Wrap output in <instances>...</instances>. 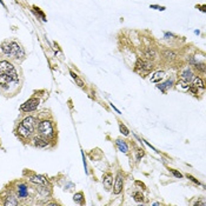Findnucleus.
Returning <instances> with one entry per match:
<instances>
[{"instance_id": "17", "label": "nucleus", "mask_w": 206, "mask_h": 206, "mask_svg": "<svg viewBox=\"0 0 206 206\" xmlns=\"http://www.w3.org/2000/svg\"><path fill=\"white\" fill-rule=\"evenodd\" d=\"M145 57H146L147 59H156L157 58V53L153 51V50H151V48H148V50H146L145 51Z\"/></svg>"}, {"instance_id": "15", "label": "nucleus", "mask_w": 206, "mask_h": 206, "mask_svg": "<svg viewBox=\"0 0 206 206\" xmlns=\"http://www.w3.org/2000/svg\"><path fill=\"white\" fill-rule=\"evenodd\" d=\"M117 146H118L119 151H121V152L127 153V151H128V147H127L126 143L123 141V140H117Z\"/></svg>"}, {"instance_id": "8", "label": "nucleus", "mask_w": 206, "mask_h": 206, "mask_svg": "<svg viewBox=\"0 0 206 206\" xmlns=\"http://www.w3.org/2000/svg\"><path fill=\"white\" fill-rule=\"evenodd\" d=\"M123 185H124L123 177H121V174H118L117 179H115V183H114V186H113V193L114 194H119L123 191Z\"/></svg>"}, {"instance_id": "16", "label": "nucleus", "mask_w": 206, "mask_h": 206, "mask_svg": "<svg viewBox=\"0 0 206 206\" xmlns=\"http://www.w3.org/2000/svg\"><path fill=\"white\" fill-rule=\"evenodd\" d=\"M1 50H2V52L6 54V55L11 57V42H4L1 45Z\"/></svg>"}, {"instance_id": "2", "label": "nucleus", "mask_w": 206, "mask_h": 206, "mask_svg": "<svg viewBox=\"0 0 206 206\" xmlns=\"http://www.w3.org/2000/svg\"><path fill=\"white\" fill-rule=\"evenodd\" d=\"M35 128V119L33 117H26L20 121L19 126L17 128V134L22 139L30 138L34 132Z\"/></svg>"}, {"instance_id": "20", "label": "nucleus", "mask_w": 206, "mask_h": 206, "mask_svg": "<svg viewBox=\"0 0 206 206\" xmlns=\"http://www.w3.org/2000/svg\"><path fill=\"white\" fill-rule=\"evenodd\" d=\"M163 54H164V57H165L166 59H170V60L174 59V58L177 57V53H176V52H173V51H165Z\"/></svg>"}, {"instance_id": "12", "label": "nucleus", "mask_w": 206, "mask_h": 206, "mask_svg": "<svg viewBox=\"0 0 206 206\" xmlns=\"http://www.w3.org/2000/svg\"><path fill=\"white\" fill-rule=\"evenodd\" d=\"M30 180L32 181V183H34V184H38V185H46L47 180L42 177V176H33V177H31L30 178Z\"/></svg>"}, {"instance_id": "29", "label": "nucleus", "mask_w": 206, "mask_h": 206, "mask_svg": "<svg viewBox=\"0 0 206 206\" xmlns=\"http://www.w3.org/2000/svg\"><path fill=\"white\" fill-rule=\"evenodd\" d=\"M196 206H198V205H203V206H205V203L204 201H197L196 204H194Z\"/></svg>"}, {"instance_id": "26", "label": "nucleus", "mask_w": 206, "mask_h": 206, "mask_svg": "<svg viewBox=\"0 0 206 206\" xmlns=\"http://www.w3.org/2000/svg\"><path fill=\"white\" fill-rule=\"evenodd\" d=\"M172 173L177 177V178H181L183 177V174L181 173H179V172H177V171H174V170H172Z\"/></svg>"}, {"instance_id": "22", "label": "nucleus", "mask_w": 206, "mask_h": 206, "mask_svg": "<svg viewBox=\"0 0 206 206\" xmlns=\"http://www.w3.org/2000/svg\"><path fill=\"white\" fill-rule=\"evenodd\" d=\"M133 197H134V200L138 201V203H143V201H144V196L140 192H135L133 194Z\"/></svg>"}, {"instance_id": "3", "label": "nucleus", "mask_w": 206, "mask_h": 206, "mask_svg": "<svg viewBox=\"0 0 206 206\" xmlns=\"http://www.w3.org/2000/svg\"><path fill=\"white\" fill-rule=\"evenodd\" d=\"M38 131H39L40 135L45 137V138H53L55 132H54V126L53 123L48 119L40 120L38 124Z\"/></svg>"}, {"instance_id": "28", "label": "nucleus", "mask_w": 206, "mask_h": 206, "mask_svg": "<svg viewBox=\"0 0 206 206\" xmlns=\"http://www.w3.org/2000/svg\"><path fill=\"white\" fill-rule=\"evenodd\" d=\"M171 84H172V81L170 80V81H167L166 84H164V86H159V88H161V90H163L164 87H168V86H171Z\"/></svg>"}, {"instance_id": "27", "label": "nucleus", "mask_w": 206, "mask_h": 206, "mask_svg": "<svg viewBox=\"0 0 206 206\" xmlns=\"http://www.w3.org/2000/svg\"><path fill=\"white\" fill-rule=\"evenodd\" d=\"M187 178H188V179H191V180H192L193 183H196V184H198V185H199V184H200L199 181H198V180H197V179H194V178H193L192 176H188V174H187Z\"/></svg>"}, {"instance_id": "10", "label": "nucleus", "mask_w": 206, "mask_h": 206, "mask_svg": "<svg viewBox=\"0 0 206 206\" xmlns=\"http://www.w3.org/2000/svg\"><path fill=\"white\" fill-rule=\"evenodd\" d=\"M137 68H138V70H141V71H150V70L153 68V66H152V64L139 59L138 63H137Z\"/></svg>"}, {"instance_id": "13", "label": "nucleus", "mask_w": 206, "mask_h": 206, "mask_svg": "<svg viewBox=\"0 0 206 206\" xmlns=\"http://www.w3.org/2000/svg\"><path fill=\"white\" fill-rule=\"evenodd\" d=\"M164 77H165V73L163 71H158V72H156L153 74V77H151V81L152 83H160L161 80L164 79Z\"/></svg>"}, {"instance_id": "4", "label": "nucleus", "mask_w": 206, "mask_h": 206, "mask_svg": "<svg viewBox=\"0 0 206 206\" xmlns=\"http://www.w3.org/2000/svg\"><path fill=\"white\" fill-rule=\"evenodd\" d=\"M38 105H39V99L38 98H32V99L27 100L26 103H24L20 106V111H22V112H32L38 107Z\"/></svg>"}, {"instance_id": "9", "label": "nucleus", "mask_w": 206, "mask_h": 206, "mask_svg": "<svg viewBox=\"0 0 206 206\" xmlns=\"http://www.w3.org/2000/svg\"><path fill=\"white\" fill-rule=\"evenodd\" d=\"M4 205L5 206H17L19 205V200L18 198L13 196V194H8L6 197V199L4 201Z\"/></svg>"}, {"instance_id": "23", "label": "nucleus", "mask_w": 206, "mask_h": 206, "mask_svg": "<svg viewBox=\"0 0 206 206\" xmlns=\"http://www.w3.org/2000/svg\"><path fill=\"white\" fill-rule=\"evenodd\" d=\"M120 131H121V133H123L124 135H127V134H128V132H130V131L127 130L126 126H125L124 124H120Z\"/></svg>"}, {"instance_id": "21", "label": "nucleus", "mask_w": 206, "mask_h": 206, "mask_svg": "<svg viewBox=\"0 0 206 206\" xmlns=\"http://www.w3.org/2000/svg\"><path fill=\"white\" fill-rule=\"evenodd\" d=\"M71 75H72V77H73V79L75 80V83H77V84H78V85H79L80 87H83V86H84V81H83V80L80 79L79 77H78V75H77V74L74 73L73 71H71Z\"/></svg>"}, {"instance_id": "11", "label": "nucleus", "mask_w": 206, "mask_h": 206, "mask_svg": "<svg viewBox=\"0 0 206 206\" xmlns=\"http://www.w3.org/2000/svg\"><path fill=\"white\" fill-rule=\"evenodd\" d=\"M103 183H104V186L106 190H110L113 185V179H112V176L110 173H107L104 176V179H103Z\"/></svg>"}, {"instance_id": "25", "label": "nucleus", "mask_w": 206, "mask_h": 206, "mask_svg": "<svg viewBox=\"0 0 206 206\" xmlns=\"http://www.w3.org/2000/svg\"><path fill=\"white\" fill-rule=\"evenodd\" d=\"M188 91L192 92L193 94H197L198 93V87H196L194 85H191V86L188 87Z\"/></svg>"}, {"instance_id": "1", "label": "nucleus", "mask_w": 206, "mask_h": 206, "mask_svg": "<svg viewBox=\"0 0 206 206\" xmlns=\"http://www.w3.org/2000/svg\"><path fill=\"white\" fill-rule=\"evenodd\" d=\"M19 77L14 66L8 61H0V86L6 88L12 83H18Z\"/></svg>"}, {"instance_id": "5", "label": "nucleus", "mask_w": 206, "mask_h": 206, "mask_svg": "<svg viewBox=\"0 0 206 206\" xmlns=\"http://www.w3.org/2000/svg\"><path fill=\"white\" fill-rule=\"evenodd\" d=\"M24 55H25L24 50L17 42H11V57L19 59V58H22Z\"/></svg>"}, {"instance_id": "24", "label": "nucleus", "mask_w": 206, "mask_h": 206, "mask_svg": "<svg viewBox=\"0 0 206 206\" xmlns=\"http://www.w3.org/2000/svg\"><path fill=\"white\" fill-rule=\"evenodd\" d=\"M196 67H197V70H199V71H201V72H205V64H204V63H201V64H197Z\"/></svg>"}, {"instance_id": "14", "label": "nucleus", "mask_w": 206, "mask_h": 206, "mask_svg": "<svg viewBox=\"0 0 206 206\" xmlns=\"http://www.w3.org/2000/svg\"><path fill=\"white\" fill-rule=\"evenodd\" d=\"M192 72H191V70H185L183 73H181V81H184V83H187L188 84V81L192 79Z\"/></svg>"}, {"instance_id": "7", "label": "nucleus", "mask_w": 206, "mask_h": 206, "mask_svg": "<svg viewBox=\"0 0 206 206\" xmlns=\"http://www.w3.org/2000/svg\"><path fill=\"white\" fill-rule=\"evenodd\" d=\"M32 143H33L34 146L39 147V148H45V147L48 146V141L42 135H35V137H33Z\"/></svg>"}, {"instance_id": "6", "label": "nucleus", "mask_w": 206, "mask_h": 206, "mask_svg": "<svg viewBox=\"0 0 206 206\" xmlns=\"http://www.w3.org/2000/svg\"><path fill=\"white\" fill-rule=\"evenodd\" d=\"M15 191H17V197L20 199H27L28 198V187H27L26 184H24V183L18 184Z\"/></svg>"}, {"instance_id": "19", "label": "nucleus", "mask_w": 206, "mask_h": 206, "mask_svg": "<svg viewBox=\"0 0 206 206\" xmlns=\"http://www.w3.org/2000/svg\"><path fill=\"white\" fill-rule=\"evenodd\" d=\"M74 201H77V203H79V204H83L84 203V193L83 192H79V193H75L73 197Z\"/></svg>"}, {"instance_id": "18", "label": "nucleus", "mask_w": 206, "mask_h": 206, "mask_svg": "<svg viewBox=\"0 0 206 206\" xmlns=\"http://www.w3.org/2000/svg\"><path fill=\"white\" fill-rule=\"evenodd\" d=\"M193 85L196 87H199V88H204V83H203V80L200 79L199 77L193 78Z\"/></svg>"}]
</instances>
